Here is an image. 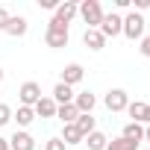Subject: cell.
I'll list each match as a JSON object with an SVG mask.
<instances>
[{"instance_id":"cell-1","label":"cell","mask_w":150,"mask_h":150,"mask_svg":"<svg viewBox=\"0 0 150 150\" xmlns=\"http://www.w3.org/2000/svg\"><path fill=\"white\" fill-rule=\"evenodd\" d=\"M77 12L88 24V30H97L103 24V6H100V0H83V3L77 6Z\"/></svg>"},{"instance_id":"cell-2","label":"cell","mask_w":150,"mask_h":150,"mask_svg":"<svg viewBox=\"0 0 150 150\" xmlns=\"http://www.w3.org/2000/svg\"><path fill=\"white\" fill-rule=\"evenodd\" d=\"M44 41H47V47H68V27L62 24V21H56V18H50V24H47V33H44Z\"/></svg>"},{"instance_id":"cell-3","label":"cell","mask_w":150,"mask_h":150,"mask_svg":"<svg viewBox=\"0 0 150 150\" xmlns=\"http://www.w3.org/2000/svg\"><path fill=\"white\" fill-rule=\"evenodd\" d=\"M97 30H100L103 38H115V35H121V30H124V18L115 15V12H112V15H103V24H100Z\"/></svg>"},{"instance_id":"cell-4","label":"cell","mask_w":150,"mask_h":150,"mask_svg":"<svg viewBox=\"0 0 150 150\" xmlns=\"http://www.w3.org/2000/svg\"><path fill=\"white\" fill-rule=\"evenodd\" d=\"M18 97H21V106H30V109H33V106L41 100V86L30 80V83H24V86L18 88Z\"/></svg>"},{"instance_id":"cell-5","label":"cell","mask_w":150,"mask_h":150,"mask_svg":"<svg viewBox=\"0 0 150 150\" xmlns=\"http://www.w3.org/2000/svg\"><path fill=\"white\" fill-rule=\"evenodd\" d=\"M106 109L109 112H127V106H129V94L124 91V88H112L109 94H106Z\"/></svg>"},{"instance_id":"cell-6","label":"cell","mask_w":150,"mask_h":150,"mask_svg":"<svg viewBox=\"0 0 150 150\" xmlns=\"http://www.w3.org/2000/svg\"><path fill=\"white\" fill-rule=\"evenodd\" d=\"M127 38H141V33H144V18L141 15H135V12H129L127 18H124V30H121Z\"/></svg>"},{"instance_id":"cell-7","label":"cell","mask_w":150,"mask_h":150,"mask_svg":"<svg viewBox=\"0 0 150 150\" xmlns=\"http://www.w3.org/2000/svg\"><path fill=\"white\" fill-rule=\"evenodd\" d=\"M83 77H86V71H83V65H77V62H71V65H65V71H62V80L59 83H65V86H77V83H83Z\"/></svg>"},{"instance_id":"cell-8","label":"cell","mask_w":150,"mask_h":150,"mask_svg":"<svg viewBox=\"0 0 150 150\" xmlns=\"http://www.w3.org/2000/svg\"><path fill=\"white\" fill-rule=\"evenodd\" d=\"M9 150H35V138L24 129H18L12 138H9Z\"/></svg>"},{"instance_id":"cell-9","label":"cell","mask_w":150,"mask_h":150,"mask_svg":"<svg viewBox=\"0 0 150 150\" xmlns=\"http://www.w3.org/2000/svg\"><path fill=\"white\" fill-rule=\"evenodd\" d=\"M94 94L91 91H80V94H74V106H77V112L80 115H91V109H94Z\"/></svg>"},{"instance_id":"cell-10","label":"cell","mask_w":150,"mask_h":150,"mask_svg":"<svg viewBox=\"0 0 150 150\" xmlns=\"http://www.w3.org/2000/svg\"><path fill=\"white\" fill-rule=\"evenodd\" d=\"M53 103H56V106L74 103V88H71V86H65V83H56V88H53Z\"/></svg>"},{"instance_id":"cell-11","label":"cell","mask_w":150,"mask_h":150,"mask_svg":"<svg viewBox=\"0 0 150 150\" xmlns=\"http://www.w3.org/2000/svg\"><path fill=\"white\" fill-rule=\"evenodd\" d=\"M56 103H53V97H41L35 106H33V112L38 115V118H56Z\"/></svg>"},{"instance_id":"cell-12","label":"cell","mask_w":150,"mask_h":150,"mask_svg":"<svg viewBox=\"0 0 150 150\" xmlns=\"http://www.w3.org/2000/svg\"><path fill=\"white\" fill-rule=\"evenodd\" d=\"M74 15H77V3H71V0H65V3H59V6H56V15H53V18H56V21H62V24L68 27Z\"/></svg>"},{"instance_id":"cell-13","label":"cell","mask_w":150,"mask_h":150,"mask_svg":"<svg viewBox=\"0 0 150 150\" xmlns=\"http://www.w3.org/2000/svg\"><path fill=\"white\" fill-rule=\"evenodd\" d=\"M27 18L24 15H18V18H9V27H6V33L12 35V38H21V35H27Z\"/></svg>"},{"instance_id":"cell-14","label":"cell","mask_w":150,"mask_h":150,"mask_svg":"<svg viewBox=\"0 0 150 150\" xmlns=\"http://www.w3.org/2000/svg\"><path fill=\"white\" fill-rule=\"evenodd\" d=\"M83 41H86V47H88V50H103V47H106V38L100 35V30H86Z\"/></svg>"},{"instance_id":"cell-15","label":"cell","mask_w":150,"mask_h":150,"mask_svg":"<svg viewBox=\"0 0 150 150\" xmlns=\"http://www.w3.org/2000/svg\"><path fill=\"white\" fill-rule=\"evenodd\" d=\"M121 138H127V141H135V144H141V141H144V127H141V124H132V121H129V124L124 127Z\"/></svg>"},{"instance_id":"cell-16","label":"cell","mask_w":150,"mask_h":150,"mask_svg":"<svg viewBox=\"0 0 150 150\" xmlns=\"http://www.w3.org/2000/svg\"><path fill=\"white\" fill-rule=\"evenodd\" d=\"M83 144H88V150H106V144H109V138L103 135V132H91V135H86L83 138Z\"/></svg>"},{"instance_id":"cell-17","label":"cell","mask_w":150,"mask_h":150,"mask_svg":"<svg viewBox=\"0 0 150 150\" xmlns=\"http://www.w3.org/2000/svg\"><path fill=\"white\" fill-rule=\"evenodd\" d=\"M59 138L65 141V147H68V144H83V135H80V129L74 127V124H65V129H62Z\"/></svg>"},{"instance_id":"cell-18","label":"cell","mask_w":150,"mask_h":150,"mask_svg":"<svg viewBox=\"0 0 150 150\" xmlns=\"http://www.w3.org/2000/svg\"><path fill=\"white\" fill-rule=\"evenodd\" d=\"M56 118H62V124H74V121L80 118V112H77V106H74V103H65V106L56 109Z\"/></svg>"},{"instance_id":"cell-19","label":"cell","mask_w":150,"mask_h":150,"mask_svg":"<svg viewBox=\"0 0 150 150\" xmlns=\"http://www.w3.org/2000/svg\"><path fill=\"white\" fill-rule=\"evenodd\" d=\"M12 118L18 121V127H30V124L35 121V112H33L30 106H18V112H12Z\"/></svg>"},{"instance_id":"cell-20","label":"cell","mask_w":150,"mask_h":150,"mask_svg":"<svg viewBox=\"0 0 150 150\" xmlns=\"http://www.w3.org/2000/svg\"><path fill=\"white\" fill-rule=\"evenodd\" d=\"M74 127H77V129H80V135L86 138V135H91V132H94V118H91V115H80L77 121H74Z\"/></svg>"},{"instance_id":"cell-21","label":"cell","mask_w":150,"mask_h":150,"mask_svg":"<svg viewBox=\"0 0 150 150\" xmlns=\"http://www.w3.org/2000/svg\"><path fill=\"white\" fill-rule=\"evenodd\" d=\"M127 112H129V118H132V124H144V112H147V103H129L127 106Z\"/></svg>"},{"instance_id":"cell-22","label":"cell","mask_w":150,"mask_h":150,"mask_svg":"<svg viewBox=\"0 0 150 150\" xmlns=\"http://www.w3.org/2000/svg\"><path fill=\"white\" fill-rule=\"evenodd\" d=\"M106 150H138V144L135 141H127V138H112L106 144Z\"/></svg>"},{"instance_id":"cell-23","label":"cell","mask_w":150,"mask_h":150,"mask_svg":"<svg viewBox=\"0 0 150 150\" xmlns=\"http://www.w3.org/2000/svg\"><path fill=\"white\" fill-rule=\"evenodd\" d=\"M9 121H12V109H9L6 103H0V127H6Z\"/></svg>"},{"instance_id":"cell-24","label":"cell","mask_w":150,"mask_h":150,"mask_svg":"<svg viewBox=\"0 0 150 150\" xmlns=\"http://www.w3.org/2000/svg\"><path fill=\"white\" fill-rule=\"evenodd\" d=\"M44 150H65V141H62V138H47Z\"/></svg>"},{"instance_id":"cell-25","label":"cell","mask_w":150,"mask_h":150,"mask_svg":"<svg viewBox=\"0 0 150 150\" xmlns=\"http://www.w3.org/2000/svg\"><path fill=\"white\" fill-rule=\"evenodd\" d=\"M9 18H12V15H9L3 6H0V30H3V33H6V27H9Z\"/></svg>"},{"instance_id":"cell-26","label":"cell","mask_w":150,"mask_h":150,"mask_svg":"<svg viewBox=\"0 0 150 150\" xmlns=\"http://www.w3.org/2000/svg\"><path fill=\"white\" fill-rule=\"evenodd\" d=\"M38 6H41V9H53V12H56L59 0H38Z\"/></svg>"},{"instance_id":"cell-27","label":"cell","mask_w":150,"mask_h":150,"mask_svg":"<svg viewBox=\"0 0 150 150\" xmlns=\"http://www.w3.org/2000/svg\"><path fill=\"white\" fill-rule=\"evenodd\" d=\"M138 50H141V53L150 59V35H147V38H141V47H138Z\"/></svg>"},{"instance_id":"cell-28","label":"cell","mask_w":150,"mask_h":150,"mask_svg":"<svg viewBox=\"0 0 150 150\" xmlns=\"http://www.w3.org/2000/svg\"><path fill=\"white\" fill-rule=\"evenodd\" d=\"M0 150H9V138H0Z\"/></svg>"},{"instance_id":"cell-29","label":"cell","mask_w":150,"mask_h":150,"mask_svg":"<svg viewBox=\"0 0 150 150\" xmlns=\"http://www.w3.org/2000/svg\"><path fill=\"white\" fill-rule=\"evenodd\" d=\"M144 141H150V124L144 127Z\"/></svg>"},{"instance_id":"cell-30","label":"cell","mask_w":150,"mask_h":150,"mask_svg":"<svg viewBox=\"0 0 150 150\" xmlns=\"http://www.w3.org/2000/svg\"><path fill=\"white\" fill-rule=\"evenodd\" d=\"M144 124H150V106H147V112H144Z\"/></svg>"},{"instance_id":"cell-31","label":"cell","mask_w":150,"mask_h":150,"mask_svg":"<svg viewBox=\"0 0 150 150\" xmlns=\"http://www.w3.org/2000/svg\"><path fill=\"white\" fill-rule=\"evenodd\" d=\"M0 83H3V68H0Z\"/></svg>"},{"instance_id":"cell-32","label":"cell","mask_w":150,"mask_h":150,"mask_svg":"<svg viewBox=\"0 0 150 150\" xmlns=\"http://www.w3.org/2000/svg\"><path fill=\"white\" fill-rule=\"evenodd\" d=\"M147 150H150V147H147Z\"/></svg>"}]
</instances>
